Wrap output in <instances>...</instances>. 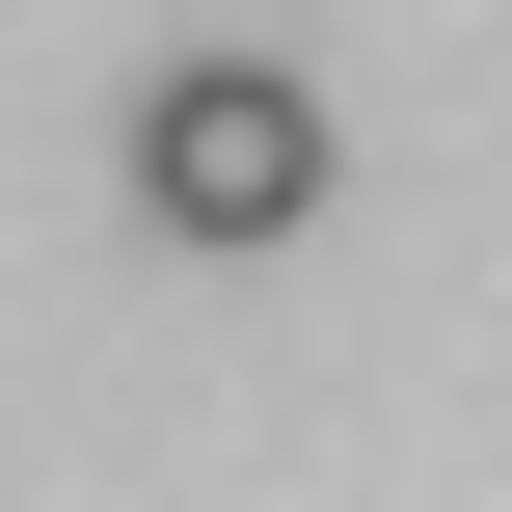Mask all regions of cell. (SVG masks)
<instances>
[{
	"mask_svg": "<svg viewBox=\"0 0 512 512\" xmlns=\"http://www.w3.org/2000/svg\"><path fill=\"white\" fill-rule=\"evenodd\" d=\"M135 216L162 243H297L324 216V81L297 54H162L135 81Z\"/></svg>",
	"mask_w": 512,
	"mask_h": 512,
	"instance_id": "cell-1",
	"label": "cell"
}]
</instances>
